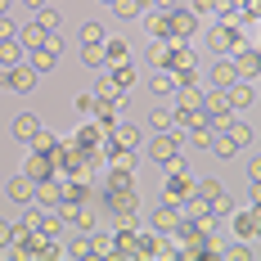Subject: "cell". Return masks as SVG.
Masks as SVG:
<instances>
[{"label": "cell", "mask_w": 261, "mask_h": 261, "mask_svg": "<svg viewBox=\"0 0 261 261\" xmlns=\"http://www.w3.org/2000/svg\"><path fill=\"white\" fill-rule=\"evenodd\" d=\"M180 158V140L171 130H158L153 135V162H176Z\"/></svg>", "instance_id": "1"}, {"label": "cell", "mask_w": 261, "mask_h": 261, "mask_svg": "<svg viewBox=\"0 0 261 261\" xmlns=\"http://www.w3.org/2000/svg\"><path fill=\"white\" fill-rule=\"evenodd\" d=\"M5 86H9V90H32V86H36V63L5 68Z\"/></svg>", "instance_id": "2"}, {"label": "cell", "mask_w": 261, "mask_h": 261, "mask_svg": "<svg viewBox=\"0 0 261 261\" xmlns=\"http://www.w3.org/2000/svg\"><path fill=\"white\" fill-rule=\"evenodd\" d=\"M36 194H41L36 176H14V180H9V198H14V203H32Z\"/></svg>", "instance_id": "3"}, {"label": "cell", "mask_w": 261, "mask_h": 261, "mask_svg": "<svg viewBox=\"0 0 261 261\" xmlns=\"http://www.w3.org/2000/svg\"><path fill=\"white\" fill-rule=\"evenodd\" d=\"M207 45H212L216 54H230V50H239V32H234V27H225V23H221V27H216V32L207 36Z\"/></svg>", "instance_id": "4"}, {"label": "cell", "mask_w": 261, "mask_h": 261, "mask_svg": "<svg viewBox=\"0 0 261 261\" xmlns=\"http://www.w3.org/2000/svg\"><path fill=\"white\" fill-rule=\"evenodd\" d=\"M212 81H216L221 90H230V86L239 81V63H234V59H221V63L212 68Z\"/></svg>", "instance_id": "5"}, {"label": "cell", "mask_w": 261, "mask_h": 261, "mask_svg": "<svg viewBox=\"0 0 261 261\" xmlns=\"http://www.w3.org/2000/svg\"><path fill=\"white\" fill-rule=\"evenodd\" d=\"M149 90H153V95H176V90H180V77H176L171 68H162V72H153Z\"/></svg>", "instance_id": "6"}, {"label": "cell", "mask_w": 261, "mask_h": 261, "mask_svg": "<svg viewBox=\"0 0 261 261\" xmlns=\"http://www.w3.org/2000/svg\"><path fill=\"white\" fill-rule=\"evenodd\" d=\"M234 230H239V239H252V234H261V207L257 212H243L234 221Z\"/></svg>", "instance_id": "7"}, {"label": "cell", "mask_w": 261, "mask_h": 261, "mask_svg": "<svg viewBox=\"0 0 261 261\" xmlns=\"http://www.w3.org/2000/svg\"><path fill=\"white\" fill-rule=\"evenodd\" d=\"M180 216H185V212H176L171 203H167V207L153 212V225H158V230H180Z\"/></svg>", "instance_id": "8"}, {"label": "cell", "mask_w": 261, "mask_h": 261, "mask_svg": "<svg viewBox=\"0 0 261 261\" xmlns=\"http://www.w3.org/2000/svg\"><path fill=\"white\" fill-rule=\"evenodd\" d=\"M207 212H212V198H203L198 189L185 198V216H189V221H198V216H207Z\"/></svg>", "instance_id": "9"}, {"label": "cell", "mask_w": 261, "mask_h": 261, "mask_svg": "<svg viewBox=\"0 0 261 261\" xmlns=\"http://www.w3.org/2000/svg\"><path fill=\"white\" fill-rule=\"evenodd\" d=\"M189 194H194V185L185 180L180 171H171V180H167V198H171V203H180V198H189Z\"/></svg>", "instance_id": "10"}, {"label": "cell", "mask_w": 261, "mask_h": 261, "mask_svg": "<svg viewBox=\"0 0 261 261\" xmlns=\"http://www.w3.org/2000/svg\"><path fill=\"white\" fill-rule=\"evenodd\" d=\"M68 257H95V239H90V230H77V239H72V248H68Z\"/></svg>", "instance_id": "11"}, {"label": "cell", "mask_w": 261, "mask_h": 261, "mask_svg": "<svg viewBox=\"0 0 261 261\" xmlns=\"http://www.w3.org/2000/svg\"><path fill=\"white\" fill-rule=\"evenodd\" d=\"M252 99H257V95H252L248 81H234V86H230V104H234V108H248Z\"/></svg>", "instance_id": "12"}, {"label": "cell", "mask_w": 261, "mask_h": 261, "mask_svg": "<svg viewBox=\"0 0 261 261\" xmlns=\"http://www.w3.org/2000/svg\"><path fill=\"white\" fill-rule=\"evenodd\" d=\"M36 198H41L45 207H54V203H63V198H68V189H59L54 180H41V194H36Z\"/></svg>", "instance_id": "13"}, {"label": "cell", "mask_w": 261, "mask_h": 261, "mask_svg": "<svg viewBox=\"0 0 261 261\" xmlns=\"http://www.w3.org/2000/svg\"><path fill=\"white\" fill-rule=\"evenodd\" d=\"M0 54H5V68H18V59H23V41L5 36V45H0Z\"/></svg>", "instance_id": "14"}, {"label": "cell", "mask_w": 261, "mask_h": 261, "mask_svg": "<svg viewBox=\"0 0 261 261\" xmlns=\"http://www.w3.org/2000/svg\"><path fill=\"white\" fill-rule=\"evenodd\" d=\"M234 63H239V77H252V72L261 68V54H252V50H239V59H234Z\"/></svg>", "instance_id": "15"}, {"label": "cell", "mask_w": 261, "mask_h": 261, "mask_svg": "<svg viewBox=\"0 0 261 261\" xmlns=\"http://www.w3.org/2000/svg\"><path fill=\"white\" fill-rule=\"evenodd\" d=\"M95 257H122V243L108 234H95Z\"/></svg>", "instance_id": "16"}, {"label": "cell", "mask_w": 261, "mask_h": 261, "mask_svg": "<svg viewBox=\"0 0 261 261\" xmlns=\"http://www.w3.org/2000/svg\"><path fill=\"white\" fill-rule=\"evenodd\" d=\"M14 135H18V140H36V135H41V122H36V117H18V122H14Z\"/></svg>", "instance_id": "17"}, {"label": "cell", "mask_w": 261, "mask_h": 261, "mask_svg": "<svg viewBox=\"0 0 261 261\" xmlns=\"http://www.w3.org/2000/svg\"><path fill=\"white\" fill-rule=\"evenodd\" d=\"M45 41H50V32H45V27H41V23H32V27H27V32H23V45H32V50H41Z\"/></svg>", "instance_id": "18"}, {"label": "cell", "mask_w": 261, "mask_h": 261, "mask_svg": "<svg viewBox=\"0 0 261 261\" xmlns=\"http://www.w3.org/2000/svg\"><path fill=\"white\" fill-rule=\"evenodd\" d=\"M86 63H90V68L108 63V45H104V41H90V45H86Z\"/></svg>", "instance_id": "19"}, {"label": "cell", "mask_w": 261, "mask_h": 261, "mask_svg": "<svg viewBox=\"0 0 261 261\" xmlns=\"http://www.w3.org/2000/svg\"><path fill=\"white\" fill-rule=\"evenodd\" d=\"M54 59H59V50H50V45H41V50L32 54V63H36V72H50Z\"/></svg>", "instance_id": "20"}, {"label": "cell", "mask_w": 261, "mask_h": 261, "mask_svg": "<svg viewBox=\"0 0 261 261\" xmlns=\"http://www.w3.org/2000/svg\"><path fill=\"white\" fill-rule=\"evenodd\" d=\"M113 144H117V149H135V144H140V130H135V126H117Z\"/></svg>", "instance_id": "21"}, {"label": "cell", "mask_w": 261, "mask_h": 261, "mask_svg": "<svg viewBox=\"0 0 261 261\" xmlns=\"http://www.w3.org/2000/svg\"><path fill=\"white\" fill-rule=\"evenodd\" d=\"M225 135L234 140L239 149H243V144H252V126H243V122H230V126H225Z\"/></svg>", "instance_id": "22"}, {"label": "cell", "mask_w": 261, "mask_h": 261, "mask_svg": "<svg viewBox=\"0 0 261 261\" xmlns=\"http://www.w3.org/2000/svg\"><path fill=\"white\" fill-rule=\"evenodd\" d=\"M212 153H221V158H230V153H239V144L225 135V130H216V140H212Z\"/></svg>", "instance_id": "23"}, {"label": "cell", "mask_w": 261, "mask_h": 261, "mask_svg": "<svg viewBox=\"0 0 261 261\" xmlns=\"http://www.w3.org/2000/svg\"><path fill=\"white\" fill-rule=\"evenodd\" d=\"M185 32H194V14H176L171 18V41H180Z\"/></svg>", "instance_id": "24"}, {"label": "cell", "mask_w": 261, "mask_h": 261, "mask_svg": "<svg viewBox=\"0 0 261 261\" xmlns=\"http://www.w3.org/2000/svg\"><path fill=\"white\" fill-rule=\"evenodd\" d=\"M130 59V50H126V41H108V63L117 68V63H126Z\"/></svg>", "instance_id": "25"}, {"label": "cell", "mask_w": 261, "mask_h": 261, "mask_svg": "<svg viewBox=\"0 0 261 261\" xmlns=\"http://www.w3.org/2000/svg\"><path fill=\"white\" fill-rule=\"evenodd\" d=\"M117 189H130V171H117V167H113V176H108V194H117Z\"/></svg>", "instance_id": "26"}, {"label": "cell", "mask_w": 261, "mask_h": 261, "mask_svg": "<svg viewBox=\"0 0 261 261\" xmlns=\"http://www.w3.org/2000/svg\"><path fill=\"white\" fill-rule=\"evenodd\" d=\"M113 167H117V171H130V167H135V149H117V153H113Z\"/></svg>", "instance_id": "27"}, {"label": "cell", "mask_w": 261, "mask_h": 261, "mask_svg": "<svg viewBox=\"0 0 261 261\" xmlns=\"http://www.w3.org/2000/svg\"><path fill=\"white\" fill-rule=\"evenodd\" d=\"M27 176H36V180H41V176H50V162H45V153H36L32 162H27Z\"/></svg>", "instance_id": "28"}, {"label": "cell", "mask_w": 261, "mask_h": 261, "mask_svg": "<svg viewBox=\"0 0 261 261\" xmlns=\"http://www.w3.org/2000/svg\"><path fill=\"white\" fill-rule=\"evenodd\" d=\"M113 9H117V14H122V18H135V14H140V9H144V0H117V5H113Z\"/></svg>", "instance_id": "29"}, {"label": "cell", "mask_w": 261, "mask_h": 261, "mask_svg": "<svg viewBox=\"0 0 261 261\" xmlns=\"http://www.w3.org/2000/svg\"><path fill=\"white\" fill-rule=\"evenodd\" d=\"M212 212H216V216H230V212H234V198H230V194H216V198H212Z\"/></svg>", "instance_id": "30"}, {"label": "cell", "mask_w": 261, "mask_h": 261, "mask_svg": "<svg viewBox=\"0 0 261 261\" xmlns=\"http://www.w3.org/2000/svg\"><path fill=\"white\" fill-rule=\"evenodd\" d=\"M113 81H117V90H126L130 81H135V72H130V63H117V72H113Z\"/></svg>", "instance_id": "31"}, {"label": "cell", "mask_w": 261, "mask_h": 261, "mask_svg": "<svg viewBox=\"0 0 261 261\" xmlns=\"http://www.w3.org/2000/svg\"><path fill=\"white\" fill-rule=\"evenodd\" d=\"M81 41H86V45H90V41H104V27H99V23H86V27H81Z\"/></svg>", "instance_id": "32"}, {"label": "cell", "mask_w": 261, "mask_h": 261, "mask_svg": "<svg viewBox=\"0 0 261 261\" xmlns=\"http://www.w3.org/2000/svg\"><path fill=\"white\" fill-rule=\"evenodd\" d=\"M32 149H36V153H50V149H54V135H50V130H41V135L32 140Z\"/></svg>", "instance_id": "33"}, {"label": "cell", "mask_w": 261, "mask_h": 261, "mask_svg": "<svg viewBox=\"0 0 261 261\" xmlns=\"http://www.w3.org/2000/svg\"><path fill=\"white\" fill-rule=\"evenodd\" d=\"M225 257H234V261H248V257H252V248H248V239H243V243H234V248H225Z\"/></svg>", "instance_id": "34"}, {"label": "cell", "mask_w": 261, "mask_h": 261, "mask_svg": "<svg viewBox=\"0 0 261 261\" xmlns=\"http://www.w3.org/2000/svg\"><path fill=\"white\" fill-rule=\"evenodd\" d=\"M194 189H198L203 198H216V194H225V189H221V185H216V180H198V185H194Z\"/></svg>", "instance_id": "35"}, {"label": "cell", "mask_w": 261, "mask_h": 261, "mask_svg": "<svg viewBox=\"0 0 261 261\" xmlns=\"http://www.w3.org/2000/svg\"><path fill=\"white\" fill-rule=\"evenodd\" d=\"M36 23L45 27V32H54V27H59V14H54V9H41V14H36Z\"/></svg>", "instance_id": "36"}, {"label": "cell", "mask_w": 261, "mask_h": 261, "mask_svg": "<svg viewBox=\"0 0 261 261\" xmlns=\"http://www.w3.org/2000/svg\"><path fill=\"white\" fill-rule=\"evenodd\" d=\"M171 122H176L171 113H162V108H158V113H153V130H171Z\"/></svg>", "instance_id": "37"}, {"label": "cell", "mask_w": 261, "mask_h": 261, "mask_svg": "<svg viewBox=\"0 0 261 261\" xmlns=\"http://www.w3.org/2000/svg\"><path fill=\"white\" fill-rule=\"evenodd\" d=\"M77 108H81V113H95V108H99V95H81Z\"/></svg>", "instance_id": "38"}, {"label": "cell", "mask_w": 261, "mask_h": 261, "mask_svg": "<svg viewBox=\"0 0 261 261\" xmlns=\"http://www.w3.org/2000/svg\"><path fill=\"white\" fill-rule=\"evenodd\" d=\"M198 5V14H212V9H221V0H194Z\"/></svg>", "instance_id": "39"}, {"label": "cell", "mask_w": 261, "mask_h": 261, "mask_svg": "<svg viewBox=\"0 0 261 261\" xmlns=\"http://www.w3.org/2000/svg\"><path fill=\"white\" fill-rule=\"evenodd\" d=\"M248 176H252V180H261V158H252V162H248Z\"/></svg>", "instance_id": "40"}, {"label": "cell", "mask_w": 261, "mask_h": 261, "mask_svg": "<svg viewBox=\"0 0 261 261\" xmlns=\"http://www.w3.org/2000/svg\"><path fill=\"white\" fill-rule=\"evenodd\" d=\"M252 203L261 207V180H252Z\"/></svg>", "instance_id": "41"}, {"label": "cell", "mask_w": 261, "mask_h": 261, "mask_svg": "<svg viewBox=\"0 0 261 261\" xmlns=\"http://www.w3.org/2000/svg\"><path fill=\"white\" fill-rule=\"evenodd\" d=\"M27 9H36V14H41V9H45V0H23Z\"/></svg>", "instance_id": "42"}, {"label": "cell", "mask_w": 261, "mask_h": 261, "mask_svg": "<svg viewBox=\"0 0 261 261\" xmlns=\"http://www.w3.org/2000/svg\"><path fill=\"white\" fill-rule=\"evenodd\" d=\"M153 5H162V9H171V5H176V0H153Z\"/></svg>", "instance_id": "43"}, {"label": "cell", "mask_w": 261, "mask_h": 261, "mask_svg": "<svg viewBox=\"0 0 261 261\" xmlns=\"http://www.w3.org/2000/svg\"><path fill=\"white\" fill-rule=\"evenodd\" d=\"M104 5H117V0H104Z\"/></svg>", "instance_id": "44"}]
</instances>
